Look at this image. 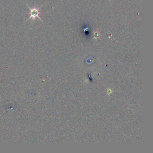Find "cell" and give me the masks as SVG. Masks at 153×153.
<instances>
[{
  "instance_id": "1",
  "label": "cell",
  "mask_w": 153,
  "mask_h": 153,
  "mask_svg": "<svg viewBox=\"0 0 153 153\" xmlns=\"http://www.w3.org/2000/svg\"><path fill=\"white\" fill-rule=\"evenodd\" d=\"M27 7L28 8V9L30 10L31 12H29L28 14H31V16L26 21H27V20H28L29 19H30L31 18H35L36 17H37L39 19H40V20H41L42 21V20L39 17L38 14H41V13L40 12H39V10L41 9V8H39L38 9H36V8H33V9L30 8V7L28 6L27 5Z\"/></svg>"
}]
</instances>
